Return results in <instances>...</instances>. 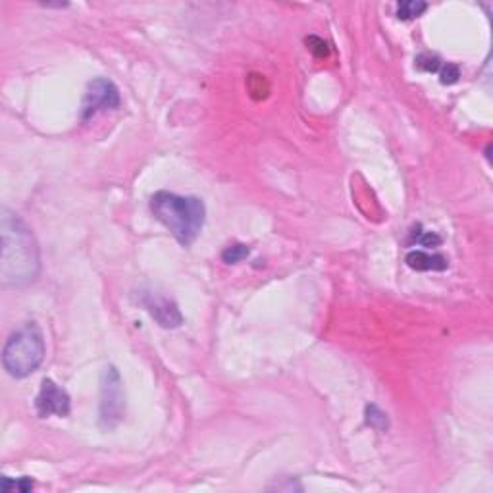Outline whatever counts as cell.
<instances>
[{"instance_id": "obj_6", "label": "cell", "mask_w": 493, "mask_h": 493, "mask_svg": "<svg viewBox=\"0 0 493 493\" xmlns=\"http://www.w3.org/2000/svg\"><path fill=\"white\" fill-rule=\"evenodd\" d=\"M35 409L41 418L47 416H68L71 409V401L66 389H62L58 384L45 378L41 384V391L35 399Z\"/></svg>"}, {"instance_id": "obj_14", "label": "cell", "mask_w": 493, "mask_h": 493, "mask_svg": "<svg viewBox=\"0 0 493 493\" xmlns=\"http://www.w3.org/2000/svg\"><path fill=\"white\" fill-rule=\"evenodd\" d=\"M416 68L420 71H428V73H435L442 69V60L434 56V54H420L416 58Z\"/></svg>"}, {"instance_id": "obj_9", "label": "cell", "mask_w": 493, "mask_h": 493, "mask_svg": "<svg viewBox=\"0 0 493 493\" xmlns=\"http://www.w3.org/2000/svg\"><path fill=\"white\" fill-rule=\"evenodd\" d=\"M428 10L426 2H418V0H404L397 6V18L399 20H415L418 16H422Z\"/></svg>"}, {"instance_id": "obj_2", "label": "cell", "mask_w": 493, "mask_h": 493, "mask_svg": "<svg viewBox=\"0 0 493 493\" xmlns=\"http://www.w3.org/2000/svg\"><path fill=\"white\" fill-rule=\"evenodd\" d=\"M150 212L183 246L195 243L207 220V208L200 198L181 197L170 191H158L150 197Z\"/></svg>"}, {"instance_id": "obj_4", "label": "cell", "mask_w": 493, "mask_h": 493, "mask_svg": "<svg viewBox=\"0 0 493 493\" xmlns=\"http://www.w3.org/2000/svg\"><path fill=\"white\" fill-rule=\"evenodd\" d=\"M126 415L124 382L116 366H106L100 374L99 422L102 430H114Z\"/></svg>"}, {"instance_id": "obj_12", "label": "cell", "mask_w": 493, "mask_h": 493, "mask_svg": "<svg viewBox=\"0 0 493 493\" xmlns=\"http://www.w3.org/2000/svg\"><path fill=\"white\" fill-rule=\"evenodd\" d=\"M0 490L4 493H8L10 490H18V492L21 493H27L33 490V480L27 478V476H23L20 480H10L8 476H4L2 482H0Z\"/></svg>"}, {"instance_id": "obj_3", "label": "cell", "mask_w": 493, "mask_h": 493, "mask_svg": "<svg viewBox=\"0 0 493 493\" xmlns=\"http://www.w3.org/2000/svg\"><path fill=\"white\" fill-rule=\"evenodd\" d=\"M45 358V339L35 322L18 328L2 351V365L14 378H25L35 372Z\"/></svg>"}, {"instance_id": "obj_10", "label": "cell", "mask_w": 493, "mask_h": 493, "mask_svg": "<svg viewBox=\"0 0 493 493\" xmlns=\"http://www.w3.org/2000/svg\"><path fill=\"white\" fill-rule=\"evenodd\" d=\"M366 415V424L370 428H374L378 432H385L389 428V418L385 415L384 411L376 404H368L365 411Z\"/></svg>"}, {"instance_id": "obj_13", "label": "cell", "mask_w": 493, "mask_h": 493, "mask_svg": "<svg viewBox=\"0 0 493 493\" xmlns=\"http://www.w3.org/2000/svg\"><path fill=\"white\" fill-rule=\"evenodd\" d=\"M411 239H413V243L422 246H437L442 243V237L435 236L432 231H422V227L420 226H416L415 229L411 231Z\"/></svg>"}, {"instance_id": "obj_16", "label": "cell", "mask_w": 493, "mask_h": 493, "mask_svg": "<svg viewBox=\"0 0 493 493\" xmlns=\"http://www.w3.org/2000/svg\"><path fill=\"white\" fill-rule=\"evenodd\" d=\"M306 45H308V49L312 50L318 58H325V56L330 54L328 45H325L322 39H318V37H308V39H306Z\"/></svg>"}, {"instance_id": "obj_8", "label": "cell", "mask_w": 493, "mask_h": 493, "mask_svg": "<svg viewBox=\"0 0 493 493\" xmlns=\"http://www.w3.org/2000/svg\"><path fill=\"white\" fill-rule=\"evenodd\" d=\"M406 264L418 272H444L449 266L447 258L442 255H432L426 251H413L406 255Z\"/></svg>"}, {"instance_id": "obj_5", "label": "cell", "mask_w": 493, "mask_h": 493, "mask_svg": "<svg viewBox=\"0 0 493 493\" xmlns=\"http://www.w3.org/2000/svg\"><path fill=\"white\" fill-rule=\"evenodd\" d=\"M119 102V91L112 81L104 78L93 79L81 102V119H91L102 110L118 108Z\"/></svg>"}, {"instance_id": "obj_1", "label": "cell", "mask_w": 493, "mask_h": 493, "mask_svg": "<svg viewBox=\"0 0 493 493\" xmlns=\"http://www.w3.org/2000/svg\"><path fill=\"white\" fill-rule=\"evenodd\" d=\"M2 260L0 282L4 287H25L33 284L41 270L39 245L31 229L16 212L6 207L0 210Z\"/></svg>"}, {"instance_id": "obj_7", "label": "cell", "mask_w": 493, "mask_h": 493, "mask_svg": "<svg viewBox=\"0 0 493 493\" xmlns=\"http://www.w3.org/2000/svg\"><path fill=\"white\" fill-rule=\"evenodd\" d=\"M141 303L148 310V314L152 316L162 328H178L183 322V316L179 312L178 305L157 291H145L141 295Z\"/></svg>"}, {"instance_id": "obj_15", "label": "cell", "mask_w": 493, "mask_h": 493, "mask_svg": "<svg viewBox=\"0 0 493 493\" xmlns=\"http://www.w3.org/2000/svg\"><path fill=\"white\" fill-rule=\"evenodd\" d=\"M439 78H442V83H444V85H453V83H457L459 78H461V71H459V68H457L455 64H445V66H442V69H439Z\"/></svg>"}, {"instance_id": "obj_11", "label": "cell", "mask_w": 493, "mask_h": 493, "mask_svg": "<svg viewBox=\"0 0 493 493\" xmlns=\"http://www.w3.org/2000/svg\"><path fill=\"white\" fill-rule=\"evenodd\" d=\"M249 255H251V249H249V246L243 245V243H233V245H229L224 249L222 260H224L226 264H237V262L245 260Z\"/></svg>"}]
</instances>
